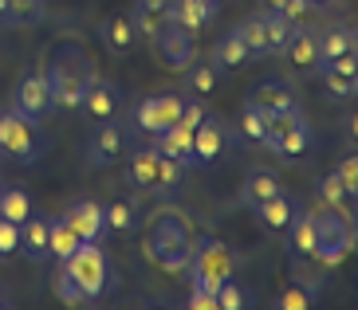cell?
<instances>
[{"label": "cell", "mask_w": 358, "mask_h": 310, "mask_svg": "<svg viewBox=\"0 0 358 310\" xmlns=\"http://www.w3.org/2000/svg\"><path fill=\"white\" fill-rule=\"evenodd\" d=\"M103 228L115 236H134L138 232V208L134 200H110L103 208Z\"/></svg>", "instance_id": "cell-29"}, {"label": "cell", "mask_w": 358, "mask_h": 310, "mask_svg": "<svg viewBox=\"0 0 358 310\" xmlns=\"http://www.w3.org/2000/svg\"><path fill=\"white\" fill-rule=\"evenodd\" d=\"M127 149H130L127 126L118 122V118H106V122H95V134L87 138L83 161H87V169H110L122 161Z\"/></svg>", "instance_id": "cell-7"}, {"label": "cell", "mask_w": 358, "mask_h": 310, "mask_svg": "<svg viewBox=\"0 0 358 310\" xmlns=\"http://www.w3.org/2000/svg\"><path fill=\"white\" fill-rule=\"evenodd\" d=\"M335 177L343 181V189L350 193V200L358 197V154H347L343 161H338V169H335Z\"/></svg>", "instance_id": "cell-41"}, {"label": "cell", "mask_w": 358, "mask_h": 310, "mask_svg": "<svg viewBox=\"0 0 358 310\" xmlns=\"http://www.w3.org/2000/svg\"><path fill=\"white\" fill-rule=\"evenodd\" d=\"M229 138H232L229 122L209 110L197 126H193V165H213V161L221 157V149L229 145Z\"/></svg>", "instance_id": "cell-13"}, {"label": "cell", "mask_w": 358, "mask_h": 310, "mask_svg": "<svg viewBox=\"0 0 358 310\" xmlns=\"http://www.w3.org/2000/svg\"><path fill=\"white\" fill-rule=\"evenodd\" d=\"M0 189H4V185H0Z\"/></svg>", "instance_id": "cell-51"}, {"label": "cell", "mask_w": 358, "mask_h": 310, "mask_svg": "<svg viewBox=\"0 0 358 310\" xmlns=\"http://www.w3.org/2000/svg\"><path fill=\"white\" fill-rule=\"evenodd\" d=\"M260 8H284V0H260Z\"/></svg>", "instance_id": "cell-47"}, {"label": "cell", "mask_w": 358, "mask_h": 310, "mask_svg": "<svg viewBox=\"0 0 358 310\" xmlns=\"http://www.w3.org/2000/svg\"><path fill=\"white\" fill-rule=\"evenodd\" d=\"M248 59H252V55H248V47L241 43V36H236V31L221 36V40L213 43V52H209V63L217 67V71H232V67H244Z\"/></svg>", "instance_id": "cell-27"}, {"label": "cell", "mask_w": 358, "mask_h": 310, "mask_svg": "<svg viewBox=\"0 0 358 310\" xmlns=\"http://www.w3.org/2000/svg\"><path fill=\"white\" fill-rule=\"evenodd\" d=\"M4 4H8V0H0V16H4Z\"/></svg>", "instance_id": "cell-48"}, {"label": "cell", "mask_w": 358, "mask_h": 310, "mask_svg": "<svg viewBox=\"0 0 358 310\" xmlns=\"http://www.w3.org/2000/svg\"><path fill=\"white\" fill-rule=\"evenodd\" d=\"M181 106H185V98H181V94H173V91L146 94V98L134 106V114H130V126L154 138V134H162V130H169V126L178 122Z\"/></svg>", "instance_id": "cell-8"}, {"label": "cell", "mask_w": 358, "mask_h": 310, "mask_svg": "<svg viewBox=\"0 0 358 310\" xmlns=\"http://www.w3.org/2000/svg\"><path fill=\"white\" fill-rule=\"evenodd\" d=\"M154 47V55H158L162 67H169V71H185L193 59H197V36H193L189 28H181V24L166 20L158 31V40L150 43Z\"/></svg>", "instance_id": "cell-10"}, {"label": "cell", "mask_w": 358, "mask_h": 310, "mask_svg": "<svg viewBox=\"0 0 358 310\" xmlns=\"http://www.w3.org/2000/svg\"><path fill=\"white\" fill-rule=\"evenodd\" d=\"M284 232H287V251H292V259H315L319 232H315V216H311V208H295L292 224H287Z\"/></svg>", "instance_id": "cell-17"}, {"label": "cell", "mask_w": 358, "mask_h": 310, "mask_svg": "<svg viewBox=\"0 0 358 310\" xmlns=\"http://www.w3.org/2000/svg\"><path fill=\"white\" fill-rule=\"evenodd\" d=\"M319 79H323V94L331 103H350L358 94V52H347L331 63H319Z\"/></svg>", "instance_id": "cell-11"}, {"label": "cell", "mask_w": 358, "mask_h": 310, "mask_svg": "<svg viewBox=\"0 0 358 310\" xmlns=\"http://www.w3.org/2000/svg\"><path fill=\"white\" fill-rule=\"evenodd\" d=\"M130 20H134L138 40L154 43V40H158V31H162V24H166V12H150V8H138V4H134V12H130Z\"/></svg>", "instance_id": "cell-38"}, {"label": "cell", "mask_w": 358, "mask_h": 310, "mask_svg": "<svg viewBox=\"0 0 358 310\" xmlns=\"http://www.w3.org/2000/svg\"><path fill=\"white\" fill-rule=\"evenodd\" d=\"M185 169L189 165H181L178 157H166L162 154V161H158V181H154V197H173L181 189V181H185Z\"/></svg>", "instance_id": "cell-34"}, {"label": "cell", "mask_w": 358, "mask_h": 310, "mask_svg": "<svg viewBox=\"0 0 358 310\" xmlns=\"http://www.w3.org/2000/svg\"><path fill=\"white\" fill-rule=\"evenodd\" d=\"M16 307V295H12V287L4 279H0V310H12Z\"/></svg>", "instance_id": "cell-45"}, {"label": "cell", "mask_w": 358, "mask_h": 310, "mask_svg": "<svg viewBox=\"0 0 358 310\" xmlns=\"http://www.w3.org/2000/svg\"><path fill=\"white\" fill-rule=\"evenodd\" d=\"M40 122L32 118H24L16 106L8 110H0V154L12 157V161H20V165H32L36 157H40Z\"/></svg>", "instance_id": "cell-5"}, {"label": "cell", "mask_w": 358, "mask_h": 310, "mask_svg": "<svg viewBox=\"0 0 358 310\" xmlns=\"http://www.w3.org/2000/svg\"><path fill=\"white\" fill-rule=\"evenodd\" d=\"M232 31L241 36V43L248 47L252 59H264V55H268V40H264V12H256V16H248V20H241Z\"/></svg>", "instance_id": "cell-35"}, {"label": "cell", "mask_w": 358, "mask_h": 310, "mask_svg": "<svg viewBox=\"0 0 358 310\" xmlns=\"http://www.w3.org/2000/svg\"><path fill=\"white\" fill-rule=\"evenodd\" d=\"M20 251V224H12V220L0 216V259H8Z\"/></svg>", "instance_id": "cell-42"}, {"label": "cell", "mask_w": 358, "mask_h": 310, "mask_svg": "<svg viewBox=\"0 0 358 310\" xmlns=\"http://www.w3.org/2000/svg\"><path fill=\"white\" fill-rule=\"evenodd\" d=\"M260 12H264V40H268V55H284L287 36H292L295 24L287 20L284 12H275V8H260Z\"/></svg>", "instance_id": "cell-33"}, {"label": "cell", "mask_w": 358, "mask_h": 310, "mask_svg": "<svg viewBox=\"0 0 358 310\" xmlns=\"http://www.w3.org/2000/svg\"><path fill=\"white\" fill-rule=\"evenodd\" d=\"M12 106H16V110H20L24 118H32V122H43V118L52 114V83H48V71L24 75L20 83H16Z\"/></svg>", "instance_id": "cell-12"}, {"label": "cell", "mask_w": 358, "mask_h": 310, "mask_svg": "<svg viewBox=\"0 0 358 310\" xmlns=\"http://www.w3.org/2000/svg\"><path fill=\"white\" fill-rule=\"evenodd\" d=\"M181 83H185V91H189V94H197V98H209V94L217 91V83H221V71H217L209 59H205V63L193 59L189 67H185V75H181Z\"/></svg>", "instance_id": "cell-30"}, {"label": "cell", "mask_w": 358, "mask_h": 310, "mask_svg": "<svg viewBox=\"0 0 358 310\" xmlns=\"http://www.w3.org/2000/svg\"><path fill=\"white\" fill-rule=\"evenodd\" d=\"M118 110H122V87H118L115 79H106V75L95 71L87 79L83 98H79L75 114L87 118V122H106V118H118Z\"/></svg>", "instance_id": "cell-9"}, {"label": "cell", "mask_w": 358, "mask_h": 310, "mask_svg": "<svg viewBox=\"0 0 358 310\" xmlns=\"http://www.w3.org/2000/svg\"><path fill=\"white\" fill-rule=\"evenodd\" d=\"M311 302H315V287H311V283H295V287H287L272 307L275 310H307Z\"/></svg>", "instance_id": "cell-40"}, {"label": "cell", "mask_w": 358, "mask_h": 310, "mask_svg": "<svg viewBox=\"0 0 358 310\" xmlns=\"http://www.w3.org/2000/svg\"><path fill=\"white\" fill-rule=\"evenodd\" d=\"M138 8H150V12H166V4L169 0H134Z\"/></svg>", "instance_id": "cell-46"}, {"label": "cell", "mask_w": 358, "mask_h": 310, "mask_svg": "<svg viewBox=\"0 0 358 310\" xmlns=\"http://www.w3.org/2000/svg\"><path fill=\"white\" fill-rule=\"evenodd\" d=\"M99 43L106 47V55L127 59V55L134 52V43H138V31H134L130 12H110L106 20H99Z\"/></svg>", "instance_id": "cell-15"}, {"label": "cell", "mask_w": 358, "mask_h": 310, "mask_svg": "<svg viewBox=\"0 0 358 310\" xmlns=\"http://www.w3.org/2000/svg\"><path fill=\"white\" fill-rule=\"evenodd\" d=\"M217 4H221V0H217Z\"/></svg>", "instance_id": "cell-50"}, {"label": "cell", "mask_w": 358, "mask_h": 310, "mask_svg": "<svg viewBox=\"0 0 358 310\" xmlns=\"http://www.w3.org/2000/svg\"><path fill=\"white\" fill-rule=\"evenodd\" d=\"M185 307L189 310H217V295L213 290H193L189 299H185Z\"/></svg>", "instance_id": "cell-44"}, {"label": "cell", "mask_w": 358, "mask_h": 310, "mask_svg": "<svg viewBox=\"0 0 358 310\" xmlns=\"http://www.w3.org/2000/svg\"><path fill=\"white\" fill-rule=\"evenodd\" d=\"M248 295H252V290L241 287V283H236V279L229 275V279H224L221 287H217V310H244L248 302H252Z\"/></svg>", "instance_id": "cell-39"}, {"label": "cell", "mask_w": 358, "mask_h": 310, "mask_svg": "<svg viewBox=\"0 0 358 310\" xmlns=\"http://www.w3.org/2000/svg\"><path fill=\"white\" fill-rule=\"evenodd\" d=\"M217 12H221L217 0H169L166 20H173V24H181V28H189L193 36H201L205 28L217 24Z\"/></svg>", "instance_id": "cell-16"}, {"label": "cell", "mask_w": 358, "mask_h": 310, "mask_svg": "<svg viewBox=\"0 0 358 310\" xmlns=\"http://www.w3.org/2000/svg\"><path fill=\"white\" fill-rule=\"evenodd\" d=\"M64 267H67V275L79 283L87 302H99L103 295H110V290L118 287L115 263H110V256L99 248V239H83V244L64 259Z\"/></svg>", "instance_id": "cell-3"}, {"label": "cell", "mask_w": 358, "mask_h": 310, "mask_svg": "<svg viewBox=\"0 0 358 310\" xmlns=\"http://www.w3.org/2000/svg\"><path fill=\"white\" fill-rule=\"evenodd\" d=\"M189 220L181 216L173 205H166L146 228V256L158 263L166 275H181L189 271L193 259V239H189Z\"/></svg>", "instance_id": "cell-1"}, {"label": "cell", "mask_w": 358, "mask_h": 310, "mask_svg": "<svg viewBox=\"0 0 358 310\" xmlns=\"http://www.w3.org/2000/svg\"><path fill=\"white\" fill-rule=\"evenodd\" d=\"M244 103H252V106H260V110L275 114V110H287V106H295V91L284 83V79H264V83L252 87V94H248Z\"/></svg>", "instance_id": "cell-22"}, {"label": "cell", "mask_w": 358, "mask_h": 310, "mask_svg": "<svg viewBox=\"0 0 358 310\" xmlns=\"http://www.w3.org/2000/svg\"><path fill=\"white\" fill-rule=\"evenodd\" d=\"M20 251L28 259H32V263H43V259H52L48 256V216H28L20 224Z\"/></svg>", "instance_id": "cell-25"}, {"label": "cell", "mask_w": 358, "mask_h": 310, "mask_svg": "<svg viewBox=\"0 0 358 310\" xmlns=\"http://www.w3.org/2000/svg\"><path fill=\"white\" fill-rule=\"evenodd\" d=\"M48 16V0H8L0 28H36Z\"/></svg>", "instance_id": "cell-26"}, {"label": "cell", "mask_w": 358, "mask_h": 310, "mask_svg": "<svg viewBox=\"0 0 358 310\" xmlns=\"http://www.w3.org/2000/svg\"><path fill=\"white\" fill-rule=\"evenodd\" d=\"M311 4H323V0H311Z\"/></svg>", "instance_id": "cell-49"}, {"label": "cell", "mask_w": 358, "mask_h": 310, "mask_svg": "<svg viewBox=\"0 0 358 310\" xmlns=\"http://www.w3.org/2000/svg\"><path fill=\"white\" fill-rule=\"evenodd\" d=\"M127 181L130 189H138V193H146V197H154V181H158V145L154 142H138L134 149H127Z\"/></svg>", "instance_id": "cell-14"}, {"label": "cell", "mask_w": 358, "mask_h": 310, "mask_svg": "<svg viewBox=\"0 0 358 310\" xmlns=\"http://www.w3.org/2000/svg\"><path fill=\"white\" fill-rule=\"evenodd\" d=\"M64 220L75 228V236H79V239H99L106 232V228H103V205L91 200V197L75 200V205L64 212Z\"/></svg>", "instance_id": "cell-20"}, {"label": "cell", "mask_w": 358, "mask_h": 310, "mask_svg": "<svg viewBox=\"0 0 358 310\" xmlns=\"http://www.w3.org/2000/svg\"><path fill=\"white\" fill-rule=\"evenodd\" d=\"M275 193H284V181H280L272 169H252V173L244 177V185H241V205L256 208L268 197H275Z\"/></svg>", "instance_id": "cell-23"}, {"label": "cell", "mask_w": 358, "mask_h": 310, "mask_svg": "<svg viewBox=\"0 0 358 310\" xmlns=\"http://www.w3.org/2000/svg\"><path fill=\"white\" fill-rule=\"evenodd\" d=\"M232 251L224 248L221 239H197L193 244V259H189V279H193V290H213L217 295V287H221L224 279L232 275Z\"/></svg>", "instance_id": "cell-6"}, {"label": "cell", "mask_w": 358, "mask_h": 310, "mask_svg": "<svg viewBox=\"0 0 358 310\" xmlns=\"http://www.w3.org/2000/svg\"><path fill=\"white\" fill-rule=\"evenodd\" d=\"M83 239L75 236V228L67 224L64 216H55V220H48V256L55 259V263H64L67 256H71L75 248H79Z\"/></svg>", "instance_id": "cell-28"}, {"label": "cell", "mask_w": 358, "mask_h": 310, "mask_svg": "<svg viewBox=\"0 0 358 310\" xmlns=\"http://www.w3.org/2000/svg\"><path fill=\"white\" fill-rule=\"evenodd\" d=\"M36 208H32V193L20 185H4L0 189V216L12 220V224H24V220L32 216Z\"/></svg>", "instance_id": "cell-31"}, {"label": "cell", "mask_w": 358, "mask_h": 310, "mask_svg": "<svg viewBox=\"0 0 358 310\" xmlns=\"http://www.w3.org/2000/svg\"><path fill=\"white\" fill-rule=\"evenodd\" d=\"M315 40H319V63H331L347 52H358V31L343 20H335V24H327L323 31H315Z\"/></svg>", "instance_id": "cell-19"}, {"label": "cell", "mask_w": 358, "mask_h": 310, "mask_svg": "<svg viewBox=\"0 0 358 310\" xmlns=\"http://www.w3.org/2000/svg\"><path fill=\"white\" fill-rule=\"evenodd\" d=\"M284 59L292 63L295 71H319V40H315V28L295 24L292 36H287Z\"/></svg>", "instance_id": "cell-18"}, {"label": "cell", "mask_w": 358, "mask_h": 310, "mask_svg": "<svg viewBox=\"0 0 358 310\" xmlns=\"http://www.w3.org/2000/svg\"><path fill=\"white\" fill-rule=\"evenodd\" d=\"M268 118H272L268 110H260V106H252V103H244L241 114H236V134H241L244 142H252V145H264Z\"/></svg>", "instance_id": "cell-32"}, {"label": "cell", "mask_w": 358, "mask_h": 310, "mask_svg": "<svg viewBox=\"0 0 358 310\" xmlns=\"http://www.w3.org/2000/svg\"><path fill=\"white\" fill-rule=\"evenodd\" d=\"M52 290H55V299L64 302V307H87V295L79 290V283L67 275L64 263H55V275H52Z\"/></svg>", "instance_id": "cell-37"}, {"label": "cell", "mask_w": 358, "mask_h": 310, "mask_svg": "<svg viewBox=\"0 0 358 310\" xmlns=\"http://www.w3.org/2000/svg\"><path fill=\"white\" fill-rule=\"evenodd\" d=\"M252 216H256V224H260L264 232H284V228L292 224V216H295V200L287 197V189H284V193L268 197L264 205H256Z\"/></svg>", "instance_id": "cell-21"}, {"label": "cell", "mask_w": 358, "mask_h": 310, "mask_svg": "<svg viewBox=\"0 0 358 310\" xmlns=\"http://www.w3.org/2000/svg\"><path fill=\"white\" fill-rule=\"evenodd\" d=\"M95 75V63L87 59V52L79 43H64L55 59L48 63V83H52V110L75 114L79 98H83L87 79Z\"/></svg>", "instance_id": "cell-2"}, {"label": "cell", "mask_w": 358, "mask_h": 310, "mask_svg": "<svg viewBox=\"0 0 358 310\" xmlns=\"http://www.w3.org/2000/svg\"><path fill=\"white\" fill-rule=\"evenodd\" d=\"M275 12H284L292 24H303L311 16V0H284V8H275Z\"/></svg>", "instance_id": "cell-43"}, {"label": "cell", "mask_w": 358, "mask_h": 310, "mask_svg": "<svg viewBox=\"0 0 358 310\" xmlns=\"http://www.w3.org/2000/svg\"><path fill=\"white\" fill-rule=\"evenodd\" d=\"M319 205L338 208V212H350V193L343 189V181L335 177V169L319 177Z\"/></svg>", "instance_id": "cell-36"}, {"label": "cell", "mask_w": 358, "mask_h": 310, "mask_svg": "<svg viewBox=\"0 0 358 310\" xmlns=\"http://www.w3.org/2000/svg\"><path fill=\"white\" fill-rule=\"evenodd\" d=\"M315 142V130L307 122V114L299 110V103L287 106V110H275L268 118V134H264V149H272L275 157H284V161H295V157H303Z\"/></svg>", "instance_id": "cell-4"}, {"label": "cell", "mask_w": 358, "mask_h": 310, "mask_svg": "<svg viewBox=\"0 0 358 310\" xmlns=\"http://www.w3.org/2000/svg\"><path fill=\"white\" fill-rule=\"evenodd\" d=\"M150 142L158 145V154H166V157H178L181 165H193V130H189V126L173 122L169 130H162V134H154Z\"/></svg>", "instance_id": "cell-24"}]
</instances>
